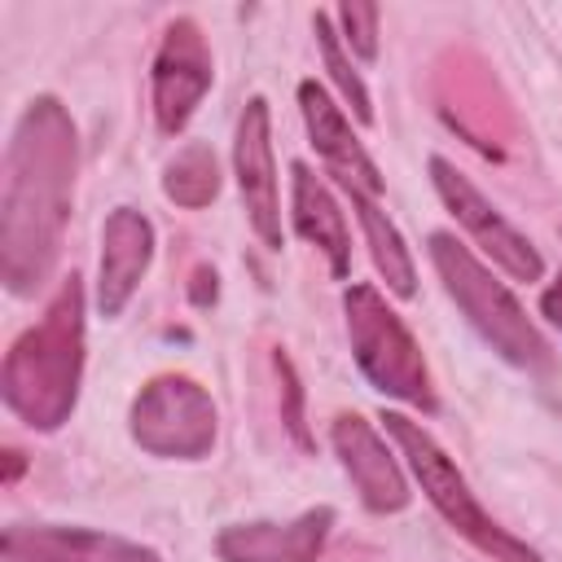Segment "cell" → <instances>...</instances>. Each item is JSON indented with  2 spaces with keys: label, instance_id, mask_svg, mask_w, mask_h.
<instances>
[{
  "label": "cell",
  "instance_id": "obj_1",
  "mask_svg": "<svg viewBox=\"0 0 562 562\" xmlns=\"http://www.w3.org/2000/svg\"><path fill=\"white\" fill-rule=\"evenodd\" d=\"M79 140L66 105L48 92L31 97L4 149L0 189V277L9 294H35L48 281L75 198Z\"/></svg>",
  "mask_w": 562,
  "mask_h": 562
},
{
  "label": "cell",
  "instance_id": "obj_2",
  "mask_svg": "<svg viewBox=\"0 0 562 562\" xmlns=\"http://www.w3.org/2000/svg\"><path fill=\"white\" fill-rule=\"evenodd\" d=\"M83 382V281L61 277L44 316L22 329L0 364V400L31 430L70 422Z\"/></svg>",
  "mask_w": 562,
  "mask_h": 562
},
{
  "label": "cell",
  "instance_id": "obj_3",
  "mask_svg": "<svg viewBox=\"0 0 562 562\" xmlns=\"http://www.w3.org/2000/svg\"><path fill=\"white\" fill-rule=\"evenodd\" d=\"M430 263L448 290V299L465 312V321L483 334V342L527 369V373H549L553 369V347L544 342V334L527 321L522 303L514 299V290L452 233H430Z\"/></svg>",
  "mask_w": 562,
  "mask_h": 562
},
{
  "label": "cell",
  "instance_id": "obj_4",
  "mask_svg": "<svg viewBox=\"0 0 562 562\" xmlns=\"http://www.w3.org/2000/svg\"><path fill=\"white\" fill-rule=\"evenodd\" d=\"M382 430L395 439V448H400V457L408 461L413 479L422 483L426 501L439 509V518H443L461 540H470V544H474L483 558H492V562H540V553H536L527 540H518L514 531H505V527L474 501L465 474L457 470V461L435 443V435H430L422 422H413V417H404V413H382Z\"/></svg>",
  "mask_w": 562,
  "mask_h": 562
},
{
  "label": "cell",
  "instance_id": "obj_5",
  "mask_svg": "<svg viewBox=\"0 0 562 562\" xmlns=\"http://www.w3.org/2000/svg\"><path fill=\"white\" fill-rule=\"evenodd\" d=\"M342 312H347L351 356L360 373L369 378V386L422 413H435V386H430L426 356L417 338L408 334V325L400 321V312L382 299V290L369 281H351L342 294Z\"/></svg>",
  "mask_w": 562,
  "mask_h": 562
},
{
  "label": "cell",
  "instance_id": "obj_6",
  "mask_svg": "<svg viewBox=\"0 0 562 562\" xmlns=\"http://www.w3.org/2000/svg\"><path fill=\"white\" fill-rule=\"evenodd\" d=\"M215 400L206 395L202 382H193L189 373H158L149 378L127 413V430L132 439L149 452V457H167V461H198L215 448Z\"/></svg>",
  "mask_w": 562,
  "mask_h": 562
},
{
  "label": "cell",
  "instance_id": "obj_7",
  "mask_svg": "<svg viewBox=\"0 0 562 562\" xmlns=\"http://www.w3.org/2000/svg\"><path fill=\"white\" fill-rule=\"evenodd\" d=\"M211 79H215V61H211V48L198 22L176 18L162 31V44L149 66V101H154V123L162 136H176L189 127L193 110L211 92Z\"/></svg>",
  "mask_w": 562,
  "mask_h": 562
},
{
  "label": "cell",
  "instance_id": "obj_8",
  "mask_svg": "<svg viewBox=\"0 0 562 562\" xmlns=\"http://www.w3.org/2000/svg\"><path fill=\"white\" fill-rule=\"evenodd\" d=\"M430 184H435V193H439V202L457 215V224L474 237V246L505 272V277H514V281H540V272H544V259H540V250L448 162V158H430Z\"/></svg>",
  "mask_w": 562,
  "mask_h": 562
},
{
  "label": "cell",
  "instance_id": "obj_9",
  "mask_svg": "<svg viewBox=\"0 0 562 562\" xmlns=\"http://www.w3.org/2000/svg\"><path fill=\"white\" fill-rule=\"evenodd\" d=\"M233 171H237L241 206H246V220H250L255 237L268 250H281V198H277V162H272V114H268L263 97H250L241 119H237Z\"/></svg>",
  "mask_w": 562,
  "mask_h": 562
},
{
  "label": "cell",
  "instance_id": "obj_10",
  "mask_svg": "<svg viewBox=\"0 0 562 562\" xmlns=\"http://www.w3.org/2000/svg\"><path fill=\"white\" fill-rule=\"evenodd\" d=\"M299 110L307 123V140L321 154L325 171L347 189V198H382V171L351 132V119L329 101V92L316 79L299 83Z\"/></svg>",
  "mask_w": 562,
  "mask_h": 562
},
{
  "label": "cell",
  "instance_id": "obj_11",
  "mask_svg": "<svg viewBox=\"0 0 562 562\" xmlns=\"http://www.w3.org/2000/svg\"><path fill=\"white\" fill-rule=\"evenodd\" d=\"M329 443H334V452H338L347 479L356 483L364 509H373V514H400V509H408V501H413L408 479H404L395 452L386 448V439H382L360 413L334 417Z\"/></svg>",
  "mask_w": 562,
  "mask_h": 562
},
{
  "label": "cell",
  "instance_id": "obj_12",
  "mask_svg": "<svg viewBox=\"0 0 562 562\" xmlns=\"http://www.w3.org/2000/svg\"><path fill=\"white\" fill-rule=\"evenodd\" d=\"M334 531V509L316 505L290 522H233L215 536L224 562H316Z\"/></svg>",
  "mask_w": 562,
  "mask_h": 562
},
{
  "label": "cell",
  "instance_id": "obj_13",
  "mask_svg": "<svg viewBox=\"0 0 562 562\" xmlns=\"http://www.w3.org/2000/svg\"><path fill=\"white\" fill-rule=\"evenodd\" d=\"M4 562H162L149 544L92 531V527H9L0 540Z\"/></svg>",
  "mask_w": 562,
  "mask_h": 562
},
{
  "label": "cell",
  "instance_id": "obj_14",
  "mask_svg": "<svg viewBox=\"0 0 562 562\" xmlns=\"http://www.w3.org/2000/svg\"><path fill=\"white\" fill-rule=\"evenodd\" d=\"M149 259H154V224L132 206H114L101 228V263H97L101 316H119L132 303L140 277L149 272Z\"/></svg>",
  "mask_w": 562,
  "mask_h": 562
},
{
  "label": "cell",
  "instance_id": "obj_15",
  "mask_svg": "<svg viewBox=\"0 0 562 562\" xmlns=\"http://www.w3.org/2000/svg\"><path fill=\"white\" fill-rule=\"evenodd\" d=\"M290 215H294L299 237L312 241L325 255L329 272L347 277L351 272V228H347V215H342L338 198L329 193V184L307 162L290 167Z\"/></svg>",
  "mask_w": 562,
  "mask_h": 562
},
{
  "label": "cell",
  "instance_id": "obj_16",
  "mask_svg": "<svg viewBox=\"0 0 562 562\" xmlns=\"http://www.w3.org/2000/svg\"><path fill=\"white\" fill-rule=\"evenodd\" d=\"M351 206H356V220L364 228V241H369V255H373L378 277L386 281V290L395 299H413L417 294V268H413V255H408L400 228L386 220V211L378 206V198H351Z\"/></svg>",
  "mask_w": 562,
  "mask_h": 562
},
{
  "label": "cell",
  "instance_id": "obj_17",
  "mask_svg": "<svg viewBox=\"0 0 562 562\" xmlns=\"http://www.w3.org/2000/svg\"><path fill=\"white\" fill-rule=\"evenodd\" d=\"M162 193L184 206V211H198L206 206L215 193H220V162L206 145H189L180 149L171 162H167V176H162Z\"/></svg>",
  "mask_w": 562,
  "mask_h": 562
},
{
  "label": "cell",
  "instance_id": "obj_18",
  "mask_svg": "<svg viewBox=\"0 0 562 562\" xmlns=\"http://www.w3.org/2000/svg\"><path fill=\"white\" fill-rule=\"evenodd\" d=\"M312 26H316V44H321L325 70H329V79L338 83L342 101L351 105V114H356L360 123H373V101H369V88H364V79H360V70H356V61L347 57L342 35L334 31V18H329V13H316V18H312Z\"/></svg>",
  "mask_w": 562,
  "mask_h": 562
},
{
  "label": "cell",
  "instance_id": "obj_19",
  "mask_svg": "<svg viewBox=\"0 0 562 562\" xmlns=\"http://www.w3.org/2000/svg\"><path fill=\"white\" fill-rule=\"evenodd\" d=\"M334 18H338V35L347 40V48L360 61H373L378 57V22H382V9L378 4H338Z\"/></svg>",
  "mask_w": 562,
  "mask_h": 562
},
{
  "label": "cell",
  "instance_id": "obj_20",
  "mask_svg": "<svg viewBox=\"0 0 562 562\" xmlns=\"http://www.w3.org/2000/svg\"><path fill=\"white\" fill-rule=\"evenodd\" d=\"M277 369H281V378H285V395H290V408H285V426L294 430V439H299V443H307V430H303V413H299V404H303L299 378H294V369H290V360H285V356H277Z\"/></svg>",
  "mask_w": 562,
  "mask_h": 562
},
{
  "label": "cell",
  "instance_id": "obj_21",
  "mask_svg": "<svg viewBox=\"0 0 562 562\" xmlns=\"http://www.w3.org/2000/svg\"><path fill=\"white\" fill-rule=\"evenodd\" d=\"M540 316H544L553 329H562V272L544 285V294H540Z\"/></svg>",
  "mask_w": 562,
  "mask_h": 562
},
{
  "label": "cell",
  "instance_id": "obj_22",
  "mask_svg": "<svg viewBox=\"0 0 562 562\" xmlns=\"http://www.w3.org/2000/svg\"><path fill=\"white\" fill-rule=\"evenodd\" d=\"M198 285H193V303H206V299H215V294H206V281H215V272H206V268H198V277H193Z\"/></svg>",
  "mask_w": 562,
  "mask_h": 562
},
{
  "label": "cell",
  "instance_id": "obj_23",
  "mask_svg": "<svg viewBox=\"0 0 562 562\" xmlns=\"http://www.w3.org/2000/svg\"><path fill=\"white\" fill-rule=\"evenodd\" d=\"M4 465H9V470H4V483L13 487V483H18V474H22V452H13V448H9V452H4Z\"/></svg>",
  "mask_w": 562,
  "mask_h": 562
}]
</instances>
